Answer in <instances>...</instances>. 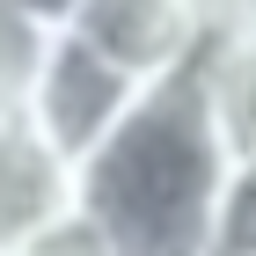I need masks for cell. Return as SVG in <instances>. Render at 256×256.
<instances>
[{"label":"cell","instance_id":"3","mask_svg":"<svg viewBox=\"0 0 256 256\" xmlns=\"http://www.w3.org/2000/svg\"><path fill=\"white\" fill-rule=\"evenodd\" d=\"M74 37L139 88L190 74L205 59V44H212L205 22L190 15V0H88L74 15Z\"/></svg>","mask_w":256,"mask_h":256},{"label":"cell","instance_id":"6","mask_svg":"<svg viewBox=\"0 0 256 256\" xmlns=\"http://www.w3.org/2000/svg\"><path fill=\"white\" fill-rule=\"evenodd\" d=\"M59 30H44L0 0V118H30V96H37V74H44V52H52Z\"/></svg>","mask_w":256,"mask_h":256},{"label":"cell","instance_id":"2","mask_svg":"<svg viewBox=\"0 0 256 256\" xmlns=\"http://www.w3.org/2000/svg\"><path fill=\"white\" fill-rule=\"evenodd\" d=\"M139 96H146L139 80H124L118 66L96 59L74 30H59V37H52V52H44L37 96H30V124H37V132L52 139L66 161H74V168H88V161L110 146V132L132 118Z\"/></svg>","mask_w":256,"mask_h":256},{"label":"cell","instance_id":"5","mask_svg":"<svg viewBox=\"0 0 256 256\" xmlns=\"http://www.w3.org/2000/svg\"><path fill=\"white\" fill-rule=\"evenodd\" d=\"M198 88H205V110L220 124L227 161H256V30H234V37L205 44Z\"/></svg>","mask_w":256,"mask_h":256},{"label":"cell","instance_id":"1","mask_svg":"<svg viewBox=\"0 0 256 256\" xmlns=\"http://www.w3.org/2000/svg\"><path fill=\"white\" fill-rule=\"evenodd\" d=\"M227 168L234 161L190 66L176 80H154L110 146L80 168V212L110 234L118 256H205Z\"/></svg>","mask_w":256,"mask_h":256},{"label":"cell","instance_id":"7","mask_svg":"<svg viewBox=\"0 0 256 256\" xmlns=\"http://www.w3.org/2000/svg\"><path fill=\"white\" fill-rule=\"evenodd\" d=\"M205 256H256V161L227 168V190H220V212H212V249Z\"/></svg>","mask_w":256,"mask_h":256},{"label":"cell","instance_id":"4","mask_svg":"<svg viewBox=\"0 0 256 256\" xmlns=\"http://www.w3.org/2000/svg\"><path fill=\"white\" fill-rule=\"evenodd\" d=\"M80 212V168L30 118H0V256H37Z\"/></svg>","mask_w":256,"mask_h":256},{"label":"cell","instance_id":"9","mask_svg":"<svg viewBox=\"0 0 256 256\" xmlns=\"http://www.w3.org/2000/svg\"><path fill=\"white\" fill-rule=\"evenodd\" d=\"M30 22H44V30H74V15L88 8V0H15Z\"/></svg>","mask_w":256,"mask_h":256},{"label":"cell","instance_id":"8","mask_svg":"<svg viewBox=\"0 0 256 256\" xmlns=\"http://www.w3.org/2000/svg\"><path fill=\"white\" fill-rule=\"evenodd\" d=\"M190 15L205 22V37H234V30H256V0H190Z\"/></svg>","mask_w":256,"mask_h":256}]
</instances>
